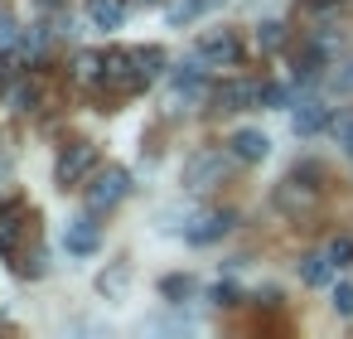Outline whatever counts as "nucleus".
<instances>
[{
    "label": "nucleus",
    "instance_id": "nucleus-1",
    "mask_svg": "<svg viewBox=\"0 0 353 339\" xmlns=\"http://www.w3.org/2000/svg\"><path fill=\"white\" fill-rule=\"evenodd\" d=\"M232 151H218V146H203V151H194L189 160H184V189H194V194H203V189H213V184H223L228 180V170H232Z\"/></svg>",
    "mask_w": 353,
    "mask_h": 339
},
{
    "label": "nucleus",
    "instance_id": "nucleus-2",
    "mask_svg": "<svg viewBox=\"0 0 353 339\" xmlns=\"http://www.w3.org/2000/svg\"><path fill=\"white\" fill-rule=\"evenodd\" d=\"M126 189H131L126 170H121V165H107V170H97L92 184L83 189V204H88L92 213H107V209H117V204L126 199Z\"/></svg>",
    "mask_w": 353,
    "mask_h": 339
},
{
    "label": "nucleus",
    "instance_id": "nucleus-3",
    "mask_svg": "<svg viewBox=\"0 0 353 339\" xmlns=\"http://www.w3.org/2000/svg\"><path fill=\"white\" fill-rule=\"evenodd\" d=\"M88 170H97V146H92V141H73V146L54 160V184H59V189H73V184H83Z\"/></svg>",
    "mask_w": 353,
    "mask_h": 339
},
{
    "label": "nucleus",
    "instance_id": "nucleus-4",
    "mask_svg": "<svg viewBox=\"0 0 353 339\" xmlns=\"http://www.w3.org/2000/svg\"><path fill=\"white\" fill-rule=\"evenodd\" d=\"M247 107H261V83L232 78V83L213 88V112H247Z\"/></svg>",
    "mask_w": 353,
    "mask_h": 339
},
{
    "label": "nucleus",
    "instance_id": "nucleus-5",
    "mask_svg": "<svg viewBox=\"0 0 353 339\" xmlns=\"http://www.w3.org/2000/svg\"><path fill=\"white\" fill-rule=\"evenodd\" d=\"M199 59H203V64H213V68H223V64L232 68V64L242 59V44H237V35H232V30H208V35L199 39Z\"/></svg>",
    "mask_w": 353,
    "mask_h": 339
},
{
    "label": "nucleus",
    "instance_id": "nucleus-6",
    "mask_svg": "<svg viewBox=\"0 0 353 339\" xmlns=\"http://www.w3.org/2000/svg\"><path fill=\"white\" fill-rule=\"evenodd\" d=\"M165 73V54L160 49H131V73H126V93H145L155 78Z\"/></svg>",
    "mask_w": 353,
    "mask_h": 339
},
{
    "label": "nucleus",
    "instance_id": "nucleus-7",
    "mask_svg": "<svg viewBox=\"0 0 353 339\" xmlns=\"http://www.w3.org/2000/svg\"><path fill=\"white\" fill-rule=\"evenodd\" d=\"M310 175H319V165H300L290 180H281V189H276V204H281L285 213H295V209H305V204L314 199V184H305Z\"/></svg>",
    "mask_w": 353,
    "mask_h": 339
},
{
    "label": "nucleus",
    "instance_id": "nucleus-8",
    "mask_svg": "<svg viewBox=\"0 0 353 339\" xmlns=\"http://www.w3.org/2000/svg\"><path fill=\"white\" fill-rule=\"evenodd\" d=\"M63 247H68V257H92V252L102 247V233H97V223H92V209L63 228Z\"/></svg>",
    "mask_w": 353,
    "mask_h": 339
},
{
    "label": "nucleus",
    "instance_id": "nucleus-9",
    "mask_svg": "<svg viewBox=\"0 0 353 339\" xmlns=\"http://www.w3.org/2000/svg\"><path fill=\"white\" fill-rule=\"evenodd\" d=\"M228 151H232L242 165H256V160L271 155V141H266V131H237V136L228 141Z\"/></svg>",
    "mask_w": 353,
    "mask_h": 339
},
{
    "label": "nucleus",
    "instance_id": "nucleus-10",
    "mask_svg": "<svg viewBox=\"0 0 353 339\" xmlns=\"http://www.w3.org/2000/svg\"><path fill=\"white\" fill-rule=\"evenodd\" d=\"M20 228H25L20 204H0V257H15V247H20Z\"/></svg>",
    "mask_w": 353,
    "mask_h": 339
},
{
    "label": "nucleus",
    "instance_id": "nucleus-11",
    "mask_svg": "<svg viewBox=\"0 0 353 339\" xmlns=\"http://www.w3.org/2000/svg\"><path fill=\"white\" fill-rule=\"evenodd\" d=\"M290 126H295V136H319L329 126V107L324 102H300L295 117H290Z\"/></svg>",
    "mask_w": 353,
    "mask_h": 339
},
{
    "label": "nucleus",
    "instance_id": "nucleus-12",
    "mask_svg": "<svg viewBox=\"0 0 353 339\" xmlns=\"http://www.w3.org/2000/svg\"><path fill=\"white\" fill-rule=\"evenodd\" d=\"M88 20H92V30H121L126 0H88Z\"/></svg>",
    "mask_w": 353,
    "mask_h": 339
},
{
    "label": "nucleus",
    "instance_id": "nucleus-13",
    "mask_svg": "<svg viewBox=\"0 0 353 339\" xmlns=\"http://www.w3.org/2000/svg\"><path fill=\"white\" fill-rule=\"evenodd\" d=\"M228 228H232V213H203V218L189 228V242H194V247H208V242H218Z\"/></svg>",
    "mask_w": 353,
    "mask_h": 339
},
{
    "label": "nucleus",
    "instance_id": "nucleus-14",
    "mask_svg": "<svg viewBox=\"0 0 353 339\" xmlns=\"http://www.w3.org/2000/svg\"><path fill=\"white\" fill-rule=\"evenodd\" d=\"M329 276H334V257H329V252L300 257V281H305V286H329Z\"/></svg>",
    "mask_w": 353,
    "mask_h": 339
},
{
    "label": "nucleus",
    "instance_id": "nucleus-15",
    "mask_svg": "<svg viewBox=\"0 0 353 339\" xmlns=\"http://www.w3.org/2000/svg\"><path fill=\"white\" fill-rule=\"evenodd\" d=\"M102 73H107V54H78V64H73V78H78L83 88L102 83Z\"/></svg>",
    "mask_w": 353,
    "mask_h": 339
},
{
    "label": "nucleus",
    "instance_id": "nucleus-16",
    "mask_svg": "<svg viewBox=\"0 0 353 339\" xmlns=\"http://www.w3.org/2000/svg\"><path fill=\"white\" fill-rule=\"evenodd\" d=\"M256 49H261V54H276V49H285V25H281V20H266V25H256Z\"/></svg>",
    "mask_w": 353,
    "mask_h": 339
},
{
    "label": "nucleus",
    "instance_id": "nucleus-17",
    "mask_svg": "<svg viewBox=\"0 0 353 339\" xmlns=\"http://www.w3.org/2000/svg\"><path fill=\"white\" fill-rule=\"evenodd\" d=\"M6 102H10L15 112H34V107H39V88L20 78V83H10V93H6Z\"/></svg>",
    "mask_w": 353,
    "mask_h": 339
},
{
    "label": "nucleus",
    "instance_id": "nucleus-18",
    "mask_svg": "<svg viewBox=\"0 0 353 339\" xmlns=\"http://www.w3.org/2000/svg\"><path fill=\"white\" fill-rule=\"evenodd\" d=\"M126 281H131V267H126V262H117L112 271H102V276H97V291H102V296H121V291H126Z\"/></svg>",
    "mask_w": 353,
    "mask_h": 339
},
{
    "label": "nucleus",
    "instance_id": "nucleus-19",
    "mask_svg": "<svg viewBox=\"0 0 353 339\" xmlns=\"http://www.w3.org/2000/svg\"><path fill=\"white\" fill-rule=\"evenodd\" d=\"M199 6H203V0H170V6H165V20H170V25H184V20L199 15Z\"/></svg>",
    "mask_w": 353,
    "mask_h": 339
},
{
    "label": "nucleus",
    "instance_id": "nucleus-20",
    "mask_svg": "<svg viewBox=\"0 0 353 339\" xmlns=\"http://www.w3.org/2000/svg\"><path fill=\"white\" fill-rule=\"evenodd\" d=\"M189 291H194L189 276H165V281H160V296H170V300H179V296H189Z\"/></svg>",
    "mask_w": 353,
    "mask_h": 339
},
{
    "label": "nucleus",
    "instance_id": "nucleus-21",
    "mask_svg": "<svg viewBox=\"0 0 353 339\" xmlns=\"http://www.w3.org/2000/svg\"><path fill=\"white\" fill-rule=\"evenodd\" d=\"M20 39H25V30H20L15 20H0V54H10Z\"/></svg>",
    "mask_w": 353,
    "mask_h": 339
},
{
    "label": "nucleus",
    "instance_id": "nucleus-22",
    "mask_svg": "<svg viewBox=\"0 0 353 339\" xmlns=\"http://www.w3.org/2000/svg\"><path fill=\"white\" fill-rule=\"evenodd\" d=\"M334 310H339V315H353V286H348V281L334 286Z\"/></svg>",
    "mask_w": 353,
    "mask_h": 339
},
{
    "label": "nucleus",
    "instance_id": "nucleus-23",
    "mask_svg": "<svg viewBox=\"0 0 353 339\" xmlns=\"http://www.w3.org/2000/svg\"><path fill=\"white\" fill-rule=\"evenodd\" d=\"M261 102H266V107H285V102H290V93H285V88H276V83H261Z\"/></svg>",
    "mask_w": 353,
    "mask_h": 339
},
{
    "label": "nucleus",
    "instance_id": "nucleus-24",
    "mask_svg": "<svg viewBox=\"0 0 353 339\" xmlns=\"http://www.w3.org/2000/svg\"><path fill=\"white\" fill-rule=\"evenodd\" d=\"M329 257H334V267L353 262V242H348V238H334V242H329Z\"/></svg>",
    "mask_w": 353,
    "mask_h": 339
},
{
    "label": "nucleus",
    "instance_id": "nucleus-25",
    "mask_svg": "<svg viewBox=\"0 0 353 339\" xmlns=\"http://www.w3.org/2000/svg\"><path fill=\"white\" fill-rule=\"evenodd\" d=\"M145 329H194V320L189 315H170V320H150Z\"/></svg>",
    "mask_w": 353,
    "mask_h": 339
},
{
    "label": "nucleus",
    "instance_id": "nucleus-26",
    "mask_svg": "<svg viewBox=\"0 0 353 339\" xmlns=\"http://www.w3.org/2000/svg\"><path fill=\"white\" fill-rule=\"evenodd\" d=\"M213 305H237V286L218 281V286H213Z\"/></svg>",
    "mask_w": 353,
    "mask_h": 339
},
{
    "label": "nucleus",
    "instance_id": "nucleus-27",
    "mask_svg": "<svg viewBox=\"0 0 353 339\" xmlns=\"http://www.w3.org/2000/svg\"><path fill=\"white\" fill-rule=\"evenodd\" d=\"M334 93H353V64H343V68L334 73Z\"/></svg>",
    "mask_w": 353,
    "mask_h": 339
},
{
    "label": "nucleus",
    "instance_id": "nucleus-28",
    "mask_svg": "<svg viewBox=\"0 0 353 339\" xmlns=\"http://www.w3.org/2000/svg\"><path fill=\"white\" fill-rule=\"evenodd\" d=\"M339 146L353 155V117H348V122H339Z\"/></svg>",
    "mask_w": 353,
    "mask_h": 339
},
{
    "label": "nucleus",
    "instance_id": "nucleus-29",
    "mask_svg": "<svg viewBox=\"0 0 353 339\" xmlns=\"http://www.w3.org/2000/svg\"><path fill=\"white\" fill-rule=\"evenodd\" d=\"M34 6H39V10H59V6H63V0H34Z\"/></svg>",
    "mask_w": 353,
    "mask_h": 339
},
{
    "label": "nucleus",
    "instance_id": "nucleus-30",
    "mask_svg": "<svg viewBox=\"0 0 353 339\" xmlns=\"http://www.w3.org/2000/svg\"><path fill=\"white\" fill-rule=\"evenodd\" d=\"M136 6H155V0H136Z\"/></svg>",
    "mask_w": 353,
    "mask_h": 339
}]
</instances>
